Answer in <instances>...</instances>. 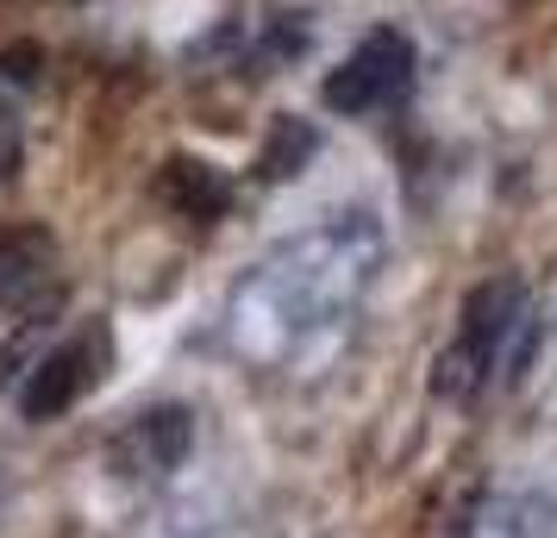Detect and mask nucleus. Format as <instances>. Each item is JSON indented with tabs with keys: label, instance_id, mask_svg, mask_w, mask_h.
<instances>
[{
	"label": "nucleus",
	"instance_id": "nucleus-1",
	"mask_svg": "<svg viewBox=\"0 0 557 538\" xmlns=\"http://www.w3.org/2000/svg\"><path fill=\"white\" fill-rule=\"evenodd\" d=\"M382 226L370 213H332L288 238L238 283L226 308V345L251 363H288L313 333L351 320L376 283Z\"/></svg>",
	"mask_w": 557,
	"mask_h": 538
},
{
	"label": "nucleus",
	"instance_id": "nucleus-2",
	"mask_svg": "<svg viewBox=\"0 0 557 538\" xmlns=\"http://www.w3.org/2000/svg\"><path fill=\"white\" fill-rule=\"evenodd\" d=\"M527 345H532V313H527L520 283H507V276L502 283H482L476 295L463 301L457 338L438 351V363H432V395L470 401L482 383H495V370H502V376H520Z\"/></svg>",
	"mask_w": 557,
	"mask_h": 538
},
{
	"label": "nucleus",
	"instance_id": "nucleus-3",
	"mask_svg": "<svg viewBox=\"0 0 557 538\" xmlns=\"http://www.w3.org/2000/svg\"><path fill=\"white\" fill-rule=\"evenodd\" d=\"M407 88H413V45H407V32H370V38L326 76L320 95H326L332 113L363 120V113L395 107Z\"/></svg>",
	"mask_w": 557,
	"mask_h": 538
},
{
	"label": "nucleus",
	"instance_id": "nucleus-4",
	"mask_svg": "<svg viewBox=\"0 0 557 538\" xmlns=\"http://www.w3.org/2000/svg\"><path fill=\"white\" fill-rule=\"evenodd\" d=\"M101 363V338H76V345H57L51 358H38V370L26 376V388H20V413L26 420H57V413H70L88 395V383L101 376L95 370Z\"/></svg>",
	"mask_w": 557,
	"mask_h": 538
},
{
	"label": "nucleus",
	"instance_id": "nucleus-5",
	"mask_svg": "<svg viewBox=\"0 0 557 538\" xmlns=\"http://www.w3.org/2000/svg\"><path fill=\"white\" fill-rule=\"evenodd\" d=\"M188 438H195V426H188L182 408L138 413L126 433H120V445H113V463H120L126 476H163V470H176V463L188 458Z\"/></svg>",
	"mask_w": 557,
	"mask_h": 538
},
{
	"label": "nucleus",
	"instance_id": "nucleus-6",
	"mask_svg": "<svg viewBox=\"0 0 557 538\" xmlns=\"http://www.w3.org/2000/svg\"><path fill=\"white\" fill-rule=\"evenodd\" d=\"M157 195L176 207L182 220H213V213L226 207V182H220L213 163H188V157H176V163L163 170V182H157Z\"/></svg>",
	"mask_w": 557,
	"mask_h": 538
}]
</instances>
